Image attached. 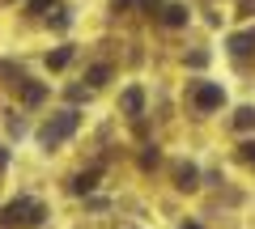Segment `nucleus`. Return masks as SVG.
Wrapping results in <instances>:
<instances>
[{"label":"nucleus","mask_w":255,"mask_h":229,"mask_svg":"<svg viewBox=\"0 0 255 229\" xmlns=\"http://www.w3.org/2000/svg\"><path fill=\"white\" fill-rule=\"evenodd\" d=\"M73 132H77V110H60V115L38 132V140H43V145H60V140H68Z\"/></svg>","instance_id":"f257e3e1"},{"label":"nucleus","mask_w":255,"mask_h":229,"mask_svg":"<svg viewBox=\"0 0 255 229\" xmlns=\"http://www.w3.org/2000/svg\"><path fill=\"white\" fill-rule=\"evenodd\" d=\"M38 225L43 221V204H34V200H17V204H9V208L0 212V225Z\"/></svg>","instance_id":"f03ea898"},{"label":"nucleus","mask_w":255,"mask_h":229,"mask_svg":"<svg viewBox=\"0 0 255 229\" xmlns=\"http://www.w3.org/2000/svg\"><path fill=\"white\" fill-rule=\"evenodd\" d=\"M191 102H196V110H217L221 102H226V93H221V85L196 81V85H191Z\"/></svg>","instance_id":"7ed1b4c3"},{"label":"nucleus","mask_w":255,"mask_h":229,"mask_svg":"<svg viewBox=\"0 0 255 229\" xmlns=\"http://www.w3.org/2000/svg\"><path fill=\"white\" fill-rule=\"evenodd\" d=\"M140 106H145V93H140V89H128L124 93V110H128V115H140Z\"/></svg>","instance_id":"20e7f679"},{"label":"nucleus","mask_w":255,"mask_h":229,"mask_svg":"<svg viewBox=\"0 0 255 229\" xmlns=\"http://www.w3.org/2000/svg\"><path fill=\"white\" fill-rule=\"evenodd\" d=\"M230 51H234V55L255 51V34H238V38H230Z\"/></svg>","instance_id":"39448f33"},{"label":"nucleus","mask_w":255,"mask_h":229,"mask_svg":"<svg viewBox=\"0 0 255 229\" xmlns=\"http://www.w3.org/2000/svg\"><path fill=\"white\" fill-rule=\"evenodd\" d=\"M162 21L166 26H183V21H187V9H183V4H170V9L162 13Z\"/></svg>","instance_id":"423d86ee"},{"label":"nucleus","mask_w":255,"mask_h":229,"mask_svg":"<svg viewBox=\"0 0 255 229\" xmlns=\"http://www.w3.org/2000/svg\"><path fill=\"white\" fill-rule=\"evenodd\" d=\"M234 128H255V110H251V106H243V110L234 115Z\"/></svg>","instance_id":"0eeeda50"},{"label":"nucleus","mask_w":255,"mask_h":229,"mask_svg":"<svg viewBox=\"0 0 255 229\" xmlns=\"http://www.w3.org/2000/svg\"><path fill=\"white\" fill-rule=\"evenodd\" d=\"M94 183H98V174H81V178L73 183V191H77V195H85V191H94Z\"/></svg>","instance_id":"6e6552de"},{"label":"nucleus","mask_w":255,"mask_h":229,"mask_svg":"<svg viewBox=\"0 0 255 229\" xmlns=\"http://www.w3.org/2000/svg\"><path fill=\"white\" fill-rule=\"evenodd\" d=\"M68 60H73V47H60V51H55L51 60H47V64H51V68H64Z\"/></svg>","instance_id":"1a4fd4ad"},{"label":"nucleus","mask_w":255,"mask_h":229,"mask_svg":"<svg viewBox=\"0 0 255 229\" xmlns=\"http://www.w3.org/2000/svg\"><path fill=\"white\" fill-rule=\"evenodd\" d=\"M43 85H26V89H21V98H26V102H43Z\"/></svg>","instance_id":"9d476101"},{"label":"nucleus","mask_w":255,"mask_h":229,"mask_svg":"<svg viewBox=\"0 0 255 229\" xmlns=\"http://www.w3.org/2000/svg\"><path fill=\"white\" fill-rule=\"evenodd\" d=\"M179 187H196V170H191V165L179 170Z\"/></svg>","instance_id":"9b49d317"},{"label":"nucleus","mask_w":255,"mask_h":229,"mask_svg":"<svg viewBox=\"0 0 255 229\" xmlns=\"http://www.w3.org/2000/svg\"><path fill=\"white\" fill-rule=\"evenodd\" d=\"M107 76H111V68H107V64H98V68H94V73H90V85H102V81H107Z\"/></svg>","instance_id":"f8f14e48"},{"label":"nucleus","mask_w":255,"mask_h":229,"mask_svg":"<svg viewBox=\"0 0 255 229\" xmlns=\"http://www.w3.org/2000/svg\"><path fill=\"white\" fill-rule=\"evenodd\" d=\"M55 0H30V13H43V9H51Z\"/></svg>","instance_id":"ddd939ff"},{"label":"nucleus","mask_w":255,"mask_h":229,"mask_svg":"<svg viewBox=\"0 0 255 229\" xmlns=\"http://www.w3.org/2000/svg\"><path fill=\"white\" fill-rule=\"evenodd\" d=\"M247 161H255V145H247Z\"/></svg>","instance_id":"4468645a"},{"label":"nucleus","mask_w":255,"mask_h":229,"mask_svg":"<svg viewBox=\"0 0 255 229\" xmlns=\"http://www.w3.org/2000/svg\"><path fill=\"white\" fill-rule=\"evenodd\" d=\"M115 4H132V0H115Z\"/></svg>","instance_id":"2eb2a0df"},{"label":"nucleus","mask_w":255,"mask_h":229,"mask_svg":"<svg viewBox=\"0 0 255 229\" xmlns=\"http://www.w3.org/2000/svg\"><path fill=\"white\" fill-rule=\"evenodd\" d=\"M183 229H200V225H183Z\"/></svg>","instance_id":"dca6fc26"}]
</instances>
